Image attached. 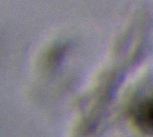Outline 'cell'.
Returning a JSON list of instances; mask_svg holds the SVG:
<instances>
[{"label": "cell", "instance_id": "1", "mask_svg": "<svg viewBox=\"0 0 153 137\" xmlns=\"http://www.w3.org/2000/svg\"><path fill=\"white\" fill-rule=\"evenodd\" d=\"M152 102H143L134 110V119L144 131L151 132L152 129Z\"/></svg>", "mask_w": 153, "mask_h": 137}]
</instances>
